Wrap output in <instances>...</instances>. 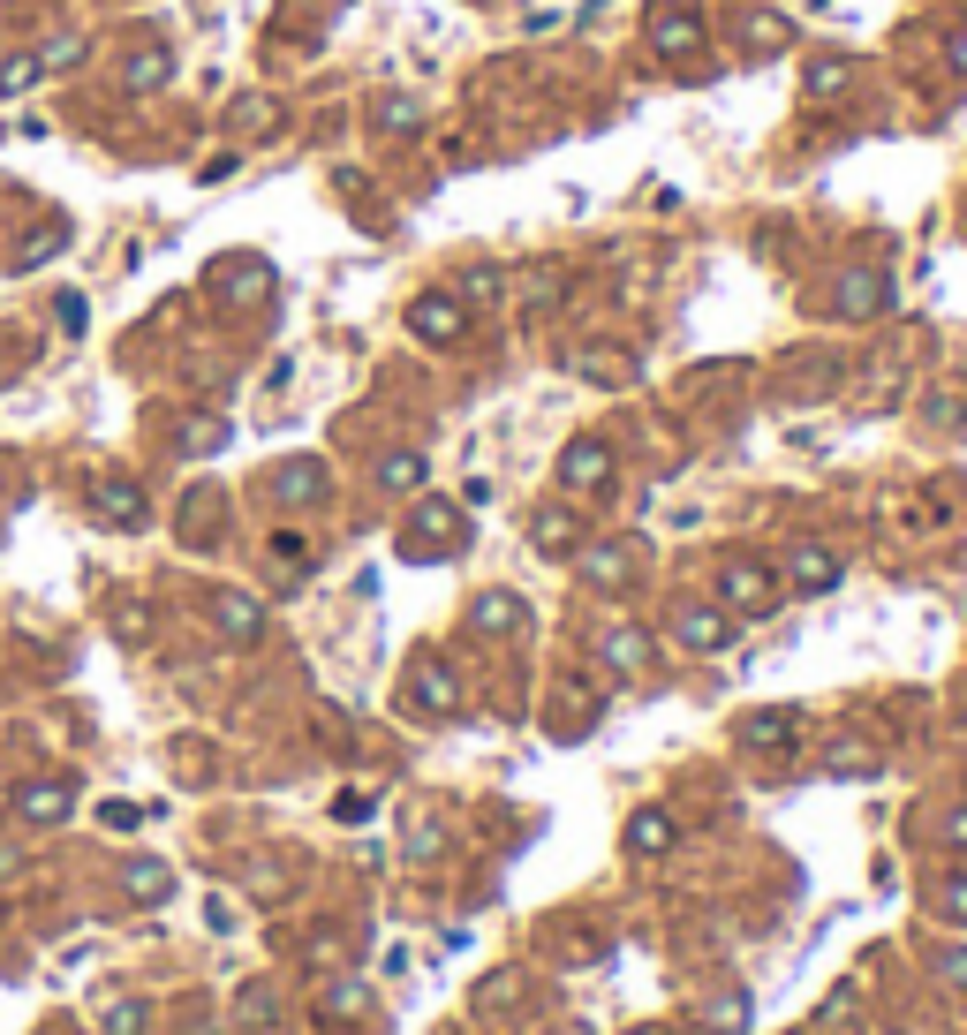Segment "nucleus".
Listing matches in <instances>:
<instances>
[{"instance_id": "obj_1", "label": "nucleus", "mask_w": 967, "mask_h": 1035, "mask_svg": "<svg viewBox=\"0 0 967 1035\" xmlns=\"http://www.w3.org/2000/svg\"><path fill=\"white\" fill-rule=\"evenodd\" d=\"M718 590H726V605H741V612H771V605H779V582H771V567H748V560H733Z\"/></svg>"}, {"instance_id": "obj_2", "label": "nucleus", "mask_w": 967, "mask_h": 1035, "mask_svg": "<svg viewBox=\"0 0 967 1035\" xmlns=\"http://www.w3.org/2000/svg\"><path fill=\"white\" fill-rule=\"evenodd\" d=\"M91 514H99L106 529H136L144 522V492H136L129 476H106L99 492H91Z\"/></svg>"}, {"instance_id": "obj_3", "label": "nucleus", "mask_w": 967, "mask_h": 1035, "mask_svg": "<svg viewBox=\"0 0 967 1035\" xmlns=\"http://www.w3.org/2000/svg\"><path fill=\"white\" fill-rule=\"evenodd\" d=\"M605 476H612V454L597 439H582V446H567V454H560V484H567V492H597Z\"/></svg>"}, {"instance_id": "obj_4", "label": "nucleus", "mask_w": 967, "mask_h": 1035, "mask_svg": "<svg viewBox=\"0 0 967 1035\" xmlns=\"http://www.w3.org/2000/svg\"><path fill=\"white\" fill-rule=\"evenodd\" d=\"M650 46H658V53H688V46H703V16H680V8L650 16Z\"/></svg>"}, {"instance_id": "obj_5", "label": "nucleus", "mask_w": 967, "mask_h": 1035, "mask_svg": "<svg viewBox=\"0 0 967 1035\" xmlns=\"http://www.w3.org/2000/svg\"><path fill=\"white\" fill-rule=\"evenodd\" d=\"M408 325H416L424 340H454V333H461V303H446V295H424V303L408 310Z\"/></svg>"}, {"instance_id": "obj_6", "label": "nucleus", "mask_w": 967, "mask_h": 1035, "mask_svg": "<svg viewBox=\"0 0 967 1035\" xmlns=\"http://www.w3.org/2000/svg\"><path fill=\"white\" fill-rule=\"evenodd\" d=\"M16 816H31V824H61V816H68V786H61V779L23 786V794H16Z\"/></svg>"}, {"instance_id": "obj_7", "label": "nucleus", "mask_w": 967, "mask_h": 1035, "mask_svg": "<svg viewBox=\"0 0 967 1035\" xmlns=\"http://www.w3.org/2000/svg\"><path fill=\"white\" fill-rule=\"evenodd\" d=\"M121 884H129V900H167V892H174V869L167 862H129V869H121Z\"/></svg>"}, {"instance_id": "obj_8", "label": "nucleus", "mask_w": 967, "mask_h": 1035, "mask_svg": "<svg viewBox=\"0 0 967 1035\" xmlns=\"http://www.w3.org/2000/svg\"><path fill=\"white\" fill-rule=\"evenodd\" d=\"M680 643H688V650H726L733 635H726V620H718V612H696V605H688V612H680Z\"/></svg>"}, {"instance_id": "obj_9", "label": "nucleus", "mask_w": 967, "mask_h": 1035, "mask_svg": "<svg viewBox=\"0 0 967 1035\" xmlns=\"http://www.w3.org/2000/svg\"><path fill=\"white\" fill-rule=\"evenodd\" d=\"M605 665H612V673H643V665H650V643H643L635 628H612V635H605Z\"/></svg>"}, {"instance_id": "obj_10", "label": "nucleus", "mask_w": 967, "mask_h": 1035, "mask_svg": "<svg viewBox=\"0 0 967 1035\" xmlns=\"http://www.w3.org/2000/svg\"><path fill=\"white\" fill-rule=\"evenodd\" d=\"M794 582H801V590H832V582H839V560H832V552H794Z\"/></svg>"}, {"instance_id": "obj_11", "label": "nucleus", "mask_w": 967, "mask_h": 1035, "mask_svg": "<svg viewBox=\"0 0 967 1035\" xmlns=\"http://www.w3.org/2000/svg\"><path fill=\"white\" fill-rule=\"evenodd\" d=\"M741 741H748V748H786V741H794V718H786V711H764V718H748V726H741Z\"/></svg>"}, {"instance_id": "obj_12", "label": "nucleus", "mask_w": 967, "mask_h": 1035, "mask_svg": "<svg viewBox=\"0 0 967 1035\" xmlns=\"http://www.w3.org/2000/svg\"><path fill=\"white\" fill-rule=\"evenodd\" d=\"M635 847H643V854H665V847H673V816H658V809H643V816H635Z\"/></svg>"}, {"instance_id": "obj_13", "label": "nucleus", "mask_w": 967, "mask_h": 1035, "mask_svg": "<svg viewBox=\"0 0 967 1035\" xmlns=\"http://www.w3.org/2000/svg\"><path fill=\"white\" fill-rule=\"evenodd\" d=\"M582 575H590V582H620V575H628V544H605V552H582Z\"/></svg>"}, {"instance_id": "obj_14", "label": "nucleus", "mask_w": 967, "mask_h": 1035, "mask_svg": "<svg viewBox=\"0 0 967 1035\" xmlns=\"http://www.w3.org/2000/svg\"><path fill=\"white\" fill-rule=\"evenodd\" d=\"M272 492H280V499H318V492H325V476H318V461H295V469H288V476H280V484H272Z\"/></svg>"}, {"instance_id": "obj_15", "label": "nucleus", "mask_w": 967, "mask_h": 1035, "mask_svg": "<svg viewBox=\"0 0 967 1035\" xmlns=\"http://www.w3.org/2000/svg\"><path fill=\"white\" fill-rule=\"evenodd\" d=\"M416 703H424V711H446V703H454V680H446L439 665H416Z\"/></svg>"}, {"instance_id": "obj_16", "label": "nucleus", "mask_w": 967, "mask_h": 1035, "mask_svg": "<svg viewBox=\"0 0 967 1035\" xmlns=\"http://www.w3.org/2000/svg\"><path fill=\"white\" fill-rule=\"evenodd\" d=\"M144 1028H152V1005L144 998H121L114 1013H106V1035H144Z\"/></svg>"}, {"instance_id": "obj_17", "label": "nucleus", "mask_w": 967, "mask_h": 1035, "mask_svg": "<svg viewBox=\"0 0 967 1035\" xmlns=\"http://www.w3.org/2000/svg\"><path fill=\"white\" fill-rule=\"evenodd\" d=\"M537 544H544V552H567V544H575V522H567L560 507H552V514H537Z\"/></svg>"}, {"instance_id": "obj_18", "label": "nucleus", "mask_w": 967, "mask_h": 1035, "mask_svg": "<svg viewBox=\"0 0 967 1035\" xmlns=\"http://www.w3.org/2000/svg\"><path fill=\"white\" fill-rule=\"evenodd\" d=\"M378 484H393V492H408V484H424V461H416V454H393L386 469H378Z\"/></svg>"}, {"instance_id": "obj_19", "label": "nucleus", "mask_w": 967, "mask_h": 1035, "mask_svg": "<svg viewBox=\"0 0 967 1035\" xmlns=\"http://www.w3.org/2000/svg\"><path fill=\"white\" fill-rule=\"evenodd\" d=\"M220 620L235 628V643H250V635H257V605H242V597H220Z\"/></svg>"}, {"instance_id": "obj_20", "label": "nucleus", "mask_w": 967, "mask_h": 1035, "mask_svg": "<svg viewBox=\"0 0 967 1035\" xmlns=\"http://www.w3.org/2000/svg\"><path fill=\"white\" fill-rule=\"evenodd\" d=\"M46 76V61H31V53H16V61L0 68V91H23V84H38Z\"/></svg>"}, {"instance_id": "obj_21", "label": "nucleus", "mask_w": 967, "mask_h": 1035, "mask_svg": "<svg viewBox=\"0 0 967 1035\" xmlns=\"http://www.w3.org/2000/svg\"><path fill=\"white\" fill-rule=\"evenodd\" d=\"M507 620H522L514 597H484V605H476V628H507Z\"/></svg>"}, {"instance_id": "obj_22", "label": "nucleus", "mask_w": 967, "mask_h": 1035, "mask_svg": "<svg viewBox=\"0 0 967 1035\" xmlns=\"http://www.w3.org/2000/svg\"><path fill=\"white\" fill-rule=\"evenodd\" d=\"M99 824H106V832H136V824H144V809H129V801H106Z\"/></svg>"}, {"instance_id": "obj_23", "label": "nucleus", "mask_w": 967, "mask_h": 1035, "mask_svg": "<svg viewBox=\"0 0 967 1035\" xmlns=\"http://www.w3.org/2000/svg\"><path fill=\"white\" fill-rule=\"evenodd\" d=\"M159 76H167V53H136L129 61V84H159Z\"/></svg>"}, {"instance_id": "obj_24", "label": "nucleus", "mask_w": 967, "mask_h": 1035, "mask_svg": "<svg viewBox=\"0 0 967 1035\" xmlns=\"http://www.w3.org/2000/svg\"><path fill=\"white\" fill-rule=\"evenodd\" d=\"M325 1013H348V1020H356V1013H363V990H356V983L333 990V998H325Z\"/></svg>"}, {"instance_id": "obj_25", "label": "nucleus", "mask_w": 967, "mask_h": 1035, "mask_svg": "<svg viewBox=\"0 0 967 1035\" xmlns=\"http://www.w3.org/2000/svg\"><path fill=\"white\" fill-rule=\"evenodd\" d=\"M937 975H945V983H967V952H937Z\"/></svg>"}, {"instance_id": "obj_26", "label": "nucleus", "mask_w": 967, "mask_h": 1035, "mask_svg": "<svg viewBox=\"0 0 967 1035\" xmlns=\"http://www.w3.org/2000/svg\"><path fill=\"white\" fill-rule=\"evenodd\" d=\"M227 439V424H189V454H197V446H220Z\"/></svg>"}, {"instance_id": "obj_27", "label": "nucleus", "mask_w": 967, "mask_h": 1035, "mask_svg": "<svg viewBox=\"0 0 967 1035\" xmlns=\"http://www.w3.org/2000/svg\"><path fill=\"white\" fill-rule=\"evenodd\" d=\"M945 915H960V922H967V884H952V900H945Z\"/></svg>"}, {"instance_id": "obj_28", "label": "nucleus", "mask_w": 967, "mask_h": 1035, "mask_svg": "<svg viewBox=\"0 0 967 1035\" xmlns=\"http://www.w3.org/2000/svg\"><path fill=\"white\" fill-rule=\"evenodd\" d=\"M945 839H952V847H967V809H960V816L945 824Z\"/></svg>"}, {"instance_id": "obj_29", "label": "nucleus", "mask_w": 967, "mask_h": 1035, "mask_svg": "<svg viewBox=\"0 0 967 1035\" xmlns=\"http://www.w3.org/2000/svg\"><path fill=\"white\" fill-rule=\"evenodd\" d=\"M643 1035H665V1028H643Z\"/></svg>"}]
</instances>
